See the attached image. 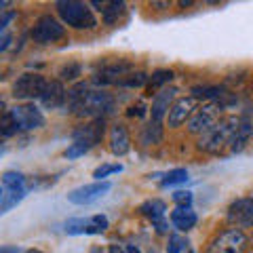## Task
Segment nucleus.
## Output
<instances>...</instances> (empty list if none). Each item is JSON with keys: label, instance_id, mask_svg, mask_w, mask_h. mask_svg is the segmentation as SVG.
<instances>
[{"label": "nucleus", "instance_id": "9d476101", "mask_svg": "<svg viewBox=\"0 0 253 253\" xmlns=\"http://www.w3.org/2000/svg\"><path fill=\"white\" fill-rule=\"evenodd\" d=\"M131 72H135V70H133V63L118 59V61H112V63H106V66L95 74V83H99V84H121Z\"/></svg>", "mask_w": 253, "mask_h": 253}, {"label": "nucleus", "instance_id": "f8f14e48", "mask_svg": "<svg viewBox=\"0 0 253 253\" xmlns=\"http://www.w3.org/2000/svg\"><path fill=\"white\" fill-rule=\"evenodd\" d=\"M228 221L234 228H251L253 226V199H239L228 209Z\"/></svg>", "mask_w": 253, "mask_h": 253}, {"label": "nucleus", "instance_id": "7c9ffc66", "mask_svg": "<svg viewBox=\"0 0 253 253\" xmlns=\"http://www.w3.org/2000/svg\"><path fill=\"white\" fill-rule=\"evenodd\" d=\"M123 171V165H101V167H97L95 169V173H93V177L97 179V181H106V177L108 175H112V173H121Z\"/></svg>", "mask_w": 253, "mask_h": 253}, {"label": "nucleus", "instance_id": "79ce46f5", "mask_svg": "<svg viewBox=\"0 0 253 253\" xmlns=\"http://www.w3.org/2000/svg\"><path fill=\"white\" fill-rule=\"evenodd\" d=\"M190 4H192L190 0H181V2H179V6H190Z\"/></svg>", "mask_w": 253, "mask_h": 253}, {"label": "nucleus", "instance_id": "0eeeda50", "mask_svg": "<svg viewBox=\"0 0 253 253\" xmlns=\"http://www.w3.org/2000/svg\"><path fill=\"white\" fill-rule=\"evenodd\" d=\"M247 243H249V239L245 236L243 230H239V228H230V230H224L221 234H217L215 239H213L207 253H245Z\"/></svg>", "mask_w": 253, "mask_h": 253}, {"label": "nucleus", "instance_id": "c03bdc74", "mask_svg": "<svg viewBox=\"0 0 253 253\" xmlns=\"http://www.w3.org/2000/svg\"><path fill=\"white\" fill-rule=\"evenodd\" d=\"M186 253H194V251H192V249H188V251H186Z\"/></svg>", "mask_w": 253, "mask_h": 253}, {"label": "nucleus", "instance_id": "a878e982", "mask_svg": "<svg viewBox=\"0 0 253 253\" xmlns=\"http://www.w3.org/2000/svg\"><path fill=\"white\" fill-rule=\"evenodd\" d=\"M188 239L181 234H171L169 236V245H167V253H186L190 247H188Z\"/></svg>", "mask_w": 253, "mask_h": 253}, {"label": "nucleus", "instance_id": "37998d69", "mask_svg": "<svg viewBox=\"0 0 253 253\" xmlns=\"http://www.w3.org/2000/svg\"><path fill=\"white\" fill-rule=\"evenodd\" d=\"M26 253H42V251H41V249H28Z\"/></svg>", "mask_w": 253, "mask_h": 253}, {"label": "nucleus", "instance_id": "6e6552de", "mask_svg": "<svg viewBox=\"0 0 253 253\" xmlns=\"http://www.w3.org/2000/svg\"><path fill=\"white\" fill-rule=\"evenodd\" d=\"M9 114L13 116V121L17 123V126L21 131L41 129L44 125V116L34 104H17L9 110Z\"/></svg>", "mask_w": 253, "mask_h": 253}, {"label": "nucleus", "instance_id": "cd10ccee", "mask_svg": "<svg viewBox=\"0 0 253 253\" xmlns=\"http://www.w3.org/2000/svg\"><path fill=\"white\" fill-rule=\"evenodd\" d=\"M148 81H150V76L146 74V72H131L129 76L125 78V81L121 83V86H131V89H135V86H148Z\"/></svg>", "mask_w": 253, "mask_h": 253}, {"label": "nucleus", "instance_id": "393cba45", "mask_svg": "<svg viewBox=\"0 0 253 253\" xmlns=\"http://www.w3.org/2000/svg\"><path fill=\"white\" fill-rule=\"evenodd\" d=\"M17 131H21V129L17 126V123L13 121V116L9 114V110H4L2 118H0V135H2V137H11Z\"/></svg>", "mask_w": 253, "mask_h": 253}, {"label": "nucleus", "instance_id": "39448f33", "mask_svg": "<svg viewBox=\"0 0 253 253\" xmlns=\"http://www.w3.org/2000/svg\"><path fill=\"white\" fill-rule=\"evenodd\" d=\"M32 41L38 42V44H51V42H57L66 36V28L59 19H55L53 15H42L38 17L36 23L32 26Z\"/></svg>", "mask_w": 253, "mask_h": 253}, {"label": "nucleus", "instance_id": "72a5a7b5", "mask_svg": "<svg viewBox=\"0 0 253 253\" xmlns=\"http://www.w3.org/2000/svg\"><path fill=\"white\" fill-rule=\"evenodd\" d=\"M126 114H129V116H144V114H146V106L139 101V104L131 106V108H129V112H126Z\"/></svg>", "mask_w": 253, "mask_h": 253}, {"label": "nucleus", "instance_id": "b1692460", "mask_svg": "<svg viewBox=\"0 0 253 253\" xmlns=\"http://www.w3.org/2000/svg\"><path fill=\"white\" fill-rule=\"evenodd\" d=\"M173 76H175V74H173L171 70H156V72H152V76H150V81H148V91H150V95H152V91L158 89V86L171 83Z\"/></svg>", "mask_w": 253, "mask_h": 253}, {"label": "nucleus", "instance_id": "a211bd4d", "mask_svg": "<svg viewBox=\"0 0 253 253\" xmlns=\"http://www.w3.org/2000/svg\"><path fill=\"white\" fill-rule=\"evenodd\" d=\"M66 99H68V93L66 89H63V84L61 81H49V84H46V89L42 93V106L44 108H49V110H55V108H59L66 104Z\"/></svg>", "mask_w": 253, "mask_h": 253}, {"label": "nucleus", "instance_id": "473e14b6", "mask_svg": "<svg viewBox=\"0 0 253 253\" xmlns=\"http://www.w3.org/2000/svg\"><path fill=\"white\" fill-rule=\"evenodd\" d=\"M173 201L177 205H192V192H188V190H177V192L173 194Z\"/></svg>", "mask_w": 253, "mask_h": 253}, {"label": "nucleus", "instance_id": "f03ea898", "mask_svg": "<svg viewBox=\"0 0 253 253\" xmlns=\"http://www.w3.org/2000/svg\"><path fill=\"white\" fill-rule=\"evenodd\" d=\"M239 123H241L239 116L221 118V121L213 126L211 131H207L205 135H201L199 150H203V152H207V154H219L226 146L232 144V137H234L236 129H239Z\"/></svg>", "mask_w": 253, "mask_h": 253}, {"label": "nucleus", "instance_id": "9b49d317", "mask_svg": "<svg viewBox=\"0 0 253 253\" xmlns=\"http://www.w3.org/2000/svg\"><path fill=\"white\" fill-rule=\"evenodd\" d=\"M108 228L106 215H93V217H74L66 221V232L68 234H101Z\"/></svg>", "mask_w": 253, "mask_h": 253}, {"label": "nucleus", "instance_id": "dca6fc26", "mask_svg": "<svg viewBox=\"0 0 253 253\" xmlns=\"http://www.w3.org/2000/svg\"><path fill=\"white\" fill-rule=\"evenodd\" d=\"M131 150V137L125 125H114L110 129V152L114 156H125Z\"/></svg>", "mask_w": 253, "mask_h": 253}, {"label": "nucleus", "instance_id": "aec40b11", "mask_svg": "<svg viewBox=\"0 0 253 253\" xmlns=\"http://www.w3.org/2000/svg\"><path fill=\"white\" fill-rule=\"evenodd\" d=\"M26 186H19V188H2V194H0V213H6L11 207H15L17 203L23 201L26 196Z\"/></svg>", "mask_w": 253, "mask_h": 253}, {"label": "nucleus", "instance_id": "c9c22d12", "mask_svg": "<svg viewBox=\"0 0 253 253\" xmlns=\"http://www.w3.org/2000/svg\"><path fill=\"white\" fill-rule=\"evenodd\" d=\"M9 44H11V34H9V32H2V42H0V51H6V49H9Z\"/></svg>", "mask_w": 253, "mask_h": 253}, {"label": "nucleus", "instance_id": "20e7f679", "mask_svg": "<svg viewBox=\"0 0 253 253\" xmlns=\"http://www.w3.org/2000/svg\"><path fill=\"white\" fill-rule=\"evenodd\" d=\"M221 110H224V106L213 104V101L199 106L196 112L188 121V133H192V135H205V133L211 131L221 121Z\"/></svg>", "mask_w": 253, "mask_h": 253}, {"label": "nucleus", "instance_id": "f704fd0d", "mask_svg": "<svg viewBox=\"0 0 253 253\" xmlns=\"http://www.w3.org/2000/svg\"><path fill=\"white\" fill-rule=\"evenodd\" d=\"M13 17H17V13H15V11H13V13H4V15H2V21H0V28H2V32L6 30V26H9V21H11Z\"/></svg>", "mask_w": 253, "mask_h": 253}, {"label": "nucleus", "instance_id": "e433bc0d", "mask_svg": "<svg viewBox=\"0 0 253 253\" xmlns=\"http://www.w3.org/2000/svg\"><path fill=\"white\" fill-rule=\"evenodd\" d=\"M0 253H26V251H21L19 247H11V245H4V247H0Z\"/></svg>", "mask_w": 253, "mask_h": 253}, {"label": "nucleus", "instance_id": "412c9836", "mask_svg": "<svg viewBox=\"0 0 253 253\" xmlns=\"http://www.w3.org/2000/svg\"><path fill=\"white\" fill-rule=\"evenodd\" d=\"M253 133V125L249 121V116H243L241 123H239V129H236L234 137H232V144H230V150L232 152H241V150L247 146V139Z\"/></svg>", "mask_w": 253, "mask_h": 253}, {"label": "nucleus", "instance_id": "6ab92c4d", "mask_svg": "<svg viewBox=\"0 0 253 253\" xmlns=\"http://www.w3.org/2000/svg\"><path fill=\"white\" fill-rule=\"evenodd\" d=\"M93 6H99L101 17H104L106 26H114V23L121 19L125 15V11H126V4L121 2V0H112V2H99V0H95Z\"/></svg>", "mask_w": 253, "mask_h": 253}, {"label": "nucleus", "instance_id": "58836bf2", "mask_svg": "<svg viewBox=\"0 0 253 253\" xmlns=\"http://www.w3.org/2000/svg\"><path fill=\"white\" fill-rule=\"evenodd\" d=\"M154 224H156V230H158V232H167V224H165V221H163V219H158V221H154Z\"/></svg>", "mask_w": 253, "mask_h": 253}, {"label": "nucleus", "instance_id": "2f4dec72", "mask_svg": "<svg viewBox=\"0 0 253 253\" xmlns=\"http://www.w3.org/2000/svg\"><path fill=\"white\" fill-rule=\"evenodd\" d=\"M89 150H91V146H89V144H81V141H74V144L66 150V158H68V161H74V158L86 154Z\"/></svg>", "mask_w": 253, "mask_h": 253}, {"label": "nucleus", "instance_id": "4be33fe9", "mask_svg": "<svg viewBox=\"0 0 253 253\" xmlns=\"http://www.w3.org/2000/svg\"><path fill=\"white\" fill-rule=\"evenodd\" d=\"M139 211L144 213L148 219H152V224H154V221L163 219V215H165V211H167V207H165V203H163V201L152 199V201H146L144 205H141Z\"/></svg>", "mask_w": 253, "mask_h": 253}, {"label": "nucleus", "instance_id": "f257e3e1", "mask_svg": "<svg viewBox=\"0 0 253 253\" xmlns=\"http://www.w3.org/2000/svg\"><path fill=\"white\" fill-rule=\"evenodd\" d=\"M68 104H70V110L81 116V118H93L97 121L101 118L106 112H110L114 106V99L110 93H104V91H89L86 84L81 83L76 84L74 89L68 91Z\"/></svg>", "mask_w": 253, "mask_h": 253}, {"label": "nucleus", "instance_id": "1a4fd4ad", "mask_svg": "<svg viewBox=\"0 0 253 253\" xmlns=\"http://www.w3.org/2000/svg\"><path fill=\"white\" fill-rule=\"evenodd\" d=\"M110 188H112L110 181H93V184H84L81 188L72 190V192L68 194V201L74 203V205H91L95 201H99L104 194H108Z\"/></svg>", "mask_w": 253, "mask_h": 253}, {"label": "nucleus", "instance_id": "423d86ee", "mask_svg": "<svg viewBox=\"0 0 253 253\" xmlns=\"http://www.w3.org/2000/svg\"><path fill=\"white\" fill-rule=\"evenodd\" d=\"M46 84H49V81L42 74L26 72L13 83V97L15 99H36V97L41 99Z\"/></svg>", "mask_w": 253, "mask_h": 253}, {"label": "nucleus", "instance_id": "2eb2a0df", "mask_svg": "<svg viewBox=\"0 0 253 253\" xmlns=\"http://www.w3.org/2000/svg\"><path fill=\"white\" fill-rule=\"evenodd\" d=\"M175 93H177V89H175V86H171V89H163L161 93L154 95L152 108H150V121L163 125V118L169 114V110H171V106H173Z\"/></svg>", "mask_w": 253, "mask_h": 253}, {"label": "nucleus", "instance_id": "4468645a", "mask_svg": "<svg viewBox=\"0 0 253 253\" xmlns=\"http://www.w3.org/2000/svg\"><path fill=\"white\" fill-rule=\"evenodd\" d=\"M196 97H184V99H177L175 104L171 106V110H169V114H167V123H169V126H179V125H184L186 121H190V116H192L194 112H196Z\"/></svg>", "mask_w": 253, "mask_h": 253}, {"label": "nucleus", "instance_id": "ddd939ff", "mask_svg": "<svg viewBox=\"0 0 253 253\" xmlns=\"http://www.w3.org/2000/svg\"><path fill=\"white\" fill-rule=\"evenodd\" d=\"M106 133V123L104 118H97V121H91L83 126H78V129L72 131V139L74 141H81V144H89L91 148L97 146L101 137H104Z\"/></svg>", "mask_w": 253, "mask_h": 253}, {"label": "nucleus", "instance_id": "c85d7f7f", "mask_svg": "<svg viewBox=\"0 0 253 253\" xmlns=\"http://www.w3.org/2000/svg\"><path fill=\"white\" fill-rule=\"evenodd\" d=\"M81 74H83V66H81V63H76V61L66 63V66L59 70L61 81H76V78L81 76Z\"/></svg>", "mask_w": 253, "mask_h": 253}, {"label": "nucleus", "instance_id": "a19ab883", "mask_svg": "<svg viewBox=\"0 0 253 253\" xmlns=\"http://www.w3.org/2000/svg\"><path fill=\"white\" fill-rule=\"evenodd\" d=\"M89 253H104V249H101V247H91Z\"/></svg>", "mask_w": 253, "mask_h": 253}, {"label": "nucleus", "instance_id": "bb28decb", "mask_svg": "<svg viewBox=\"0 0 253 253\" xmlns=\"http://www.w3.org/2000/svg\"><path fill=\"white\" fill-rule=\"evenodd\" d=\"M186 179H188V171L186 169H173L163 177L161 184H163V188H169V186H175V184H184Z\"/></svg>", "mask_w": 253, "mask_h": 253}, {"label": "nucleus", "instance_id": "4c0bfd02", "mask_svg": "<svg viewBox=\"0 0 253 253\" xmlns=\"http://www.w3.org/2000/svg\"><path fill=\"white\" fill-rule=\"evenodd\" d=\"M110 253H126V245H110Z\"/></svg>", "mask_w": 253, "mask_h": 253}, {"label": "nucleus", "instance_id": "ea45409f", "mask_svg": "<svg viewBox=\"0 0 253 253\" xmlns=\"http://www.w3.org/2000/svg\"><path fill=\"white\" fill-rule=\"evenodd\" d=\"M126 253H141L135 245H126Z\"/></svg>", "mask_w": 253, "mask_h": 253}, {"label": "nucleus", "instance_id": "5701e85b", "mask_svg": "<svg viewBox=\"0 0 253 253\" xmlns=\"http://www.w3.org/2000/svg\"><path fill=\"white\" fill-rule=\"evenodd\" d=\"M141 139H144V144H146V146L161 144V141H163V125H161V123H152V121H150V123L144 126Z\"/></svg>", "mask_w": 253, "mask_h": 253}, {"label": "nucleus", "instance_id": "7ed1b4c3", "mask_svg": "<svg viewBox=\"0 0 253 253\" xmlns=\"http://www.w3.org/2000/svg\"><path fill=\"white\" fill-rule=\"evenodd\" d=\"M55 9H57L61 21L66 26H72L74 30H93L97 26V19L91 13L89 4L78 2V0H59L55 2Z\"/></svg>", "mask_w": 253, "mask_h": 253}, {"label": "nucleus", "instance_id": "a18cd8bd", "mask_svg": "<svg viewBox=\"0 0 253 253\" xmlns=\"http://www.w3.org/2000/svg\"><path fill=\"white\" fill-rule=\"evenodd\" d=\"M251 243H253V236H251Z\"/></svg>", "mask_w": 253, "mask_h": 253}, {"label": "nucleus", "instance_id": "c756f323", "mask_svg": "<svg viewBox=\"0 0 253 253\" xmlns=\"http://www.w3.org/2000/svg\"><path fill=\"white\" fill-rule=\"evenodd\" d=\"M23 184H26V177L21 173H15V171L2 173V188H19Z\"/></svg>", "mask_w": 253, "mask_h": 253}, {"label": "nucleus", "instance_id": "f3484780", "mask_svg": "<svg viewBox=\"0 0 253 253\" xmlns=\"http://www.w3.org/2000/svg\"><path fill=\"white\" fill-rule=\"evenodd\" d=\"M196 221H199V217H196L192 205H177L175 211L171 213V224L175 226L179 232L192 230V228L196 226Z\"/></svg>", "mask_w": 253, "mask_h": 253}]
</instances>
